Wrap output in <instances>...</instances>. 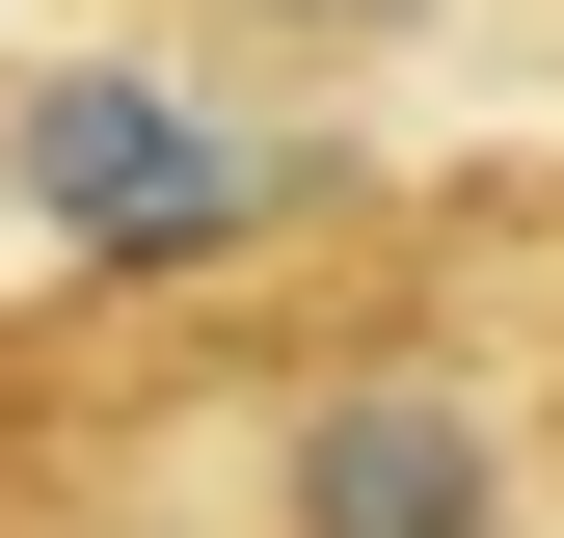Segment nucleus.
<instances>
[{"instance_id": "f257e3e1", "label": "nucleus", "mask_w": 564, "mask_h": 538, "mask_svg": "<svg viewBox=\"0 0 564 538\" xmlns=\"http://www.w3.org/2000/svg\"><path fill=\"white\" fill-rule=\"evenodd\" d=\"M188 458L242 538H564V351L457 297V269H323V297L188 323Z\"/></svg>"}, {"instance_id": "f03ea898", "label": "nucleus", "mask_w": 564, "mask_h": 538, "mask_svg": "<svg viewBox=\"0 0 564 538\" xmlns=\"http://www.w3.org/2000/svg\"><path fill=\"white\" fill-rule=\"evenodd\" d=\"M0 189L82 243V297H242V269L323 243V82H242V54H162V28H134L108 82H28V108H0Z\"/></svg>"}, {"instance_id": "7ed1b4c3", "label": "nucleus", "mask_w": 564, "mask_h": 538, "mask_svg": "<svg viewBox=\"0 0 564 538\" xmlns=\"http://www.w3.org/2000/svg\"><path fill=\"white\" fill-rule=\"evenodd\" d=\"M0 538H242L216 458H188L162 297H82L54 351H0Z\"/></svg>"}, {"instance_id": "20e7f679", "label": "nucleus", "mask_w": 564, "mask_h": 538, "mask_svg": "<svg viewBox=\"0 0 564 538\" xmlns=\"http://www.w3.org/2000/svg\"><path fill=\"white\" fill-rule=\"evenodd\" d=\"M162 54H242V82H403V54L511 28V0H134Z\"/></svg>"}]
</instances>
